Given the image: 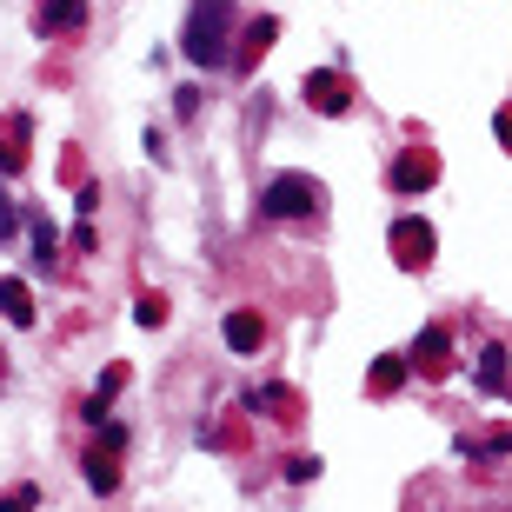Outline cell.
I'll use <instances>...</instances> for the list:
<instances>
[{"label":"cell","mask_w":512,"mask_h":512,"mask_svg":"<svg viewBox=\"0 0 512 512\" xmlns=\"http://www.w3.org/2000/svg\"><path fill=\"white\" fill-rule=\"evenodd\" d=\"M433 153H399L393 160V187H406V193H419V187H433Z\"/></svg>","instance_id":"5"},{"label":"cell","mask_w":512,"mask_h":512,"mask_svg":"<svg viewBox=\"0 0 512 512\" xmlns=\"http://www.w3.org/2000/svg\"><path fill=\"white\" fill-rule=\"evenodd\" d=\"M306 100H313L320 114H346V100H353V87H346L340 74H313V80H306Z\"/></svg>","instance_id":"4"},{"label":"cell","mask_w":512,"mask_h":512,"mask_svg":"<svg viewBox=\"0 0 512 512\" xmlns=\"http://www.w3.org/2000/svg\"><path fill=\"white\" fill-rule=\"evenodd\" d=\"M446 340H453L446 326H426V333H419V346H413V353H406V366H426V373H433V366L446 360Z\"/></svg>","instance_id":"8"},{"label":"cell","mask_w":512,"mask_h":512,"mask_svg":"<svg viewBox=\"0 0 512 512\" xmlns=\"http://www.w3.org/2000/svg\"><path fill=\"white\" fill-rule=\"evenodd\" d=\"M233 34V0H193L187 7V60L193 67H220Z\"/></svg>","instance_id":"1"},{"label":"cell","mask_w":512,"mask_h":512,"mask_svg":"<svg viewBox=\"0 0 512 512\" xmlns=\"http://www.w3.org/2000/svg\"><path fill=\"white\" fill-rule=\"evenodd\" d=\"M34 253H40V260H54V227H47V220H34Z\"/></svg>","instance_id":"14"},{"label":"cell","mask_w":512,"mask_h":512,"mask_svg":"<svg viewBox=\"0 0 512 512\" xmlns=\"http://www.w3.org/2000/svg\"><path fill=\"white\" fill-rule=\"evenodd\" d=\"M80 20H87L80 0H47V7H40V34H67V27H80Z\"/></svg>","instance_id":"7"},{"label":"cell","mask_w":512,"mask_h":512,"mask_svg":"<svg viewBox=\"0 0 512 512\" xmlns=\"http://www.w3.org/2000/svg\"><path fill=\"white\" fill-rule=\"evenodd\" d=\"M260 340H266L260 313H227V346H233V353H253Z\"/></svg>","instance_id":"6"},{"label":"cell","mask_w":512,"mask_h":512,"mask_svg":"<svg viewBox=\"0 0 512 512\" xmlns=\"http://www.w3.org/2000/svg\"><path fill=\"white\" fill-rule=\"evenodd\" d=\"M393 253L419 273V266L433 260V227H426V220H399V227H393Z\"/></svg>","instance_id":"3"},{"label":"cell","mask_w":512,"mask_h":512,"mask_svg":"<svg viewBox=\"0 0 512 512\" xmlns=\"http://www.w3.org/2000/svg\"><path fill=\"white\" fill-rule=\"evenodd\" d=\"M399 373H406V360H380V366H373V393H386Z\"/></svg>","instance_id":"13"},{"label":"cell","mask_w":512,"mask_h":512,"mask_svg":"<svg viewBox=\"0 0 512 512\" xmlns=\"http://www.w3.org/2000/svg\"><path fill=\"white\" fill-rule=\"evenodd\" d=\"M506 373H512L506 346H486V353H479V386H486V393H499V386H506Z\"/></svg>","instance_id":"10"},{"label":"cell","mask_w":512,"mask_h":512,"mask_svg":"<svg viewBox=\"0 0 512 512\" xmlns=\"http://www.w3.org/2000/svg\"><path fill=\"white\" fill-rule=\"evenodd\" d=\"M87 486L94 493H114L120 479H114V453H87Z\"/></svg>","instance_id":"11"},{"label":"cell","mask_w":512,"mask_h":512,"mask_svg":"<svg viewBox=\"0 0 512 512\" xmlns=\"http://www.w3.org/2000/svg\"><path fill=\"white\" fill-rule=\"evenodd\" d=\"M0 313H7L14 326H34V293H27L20 280H0Z\"/></svg>","instance_id":"9"},{"label":"cell","mask_w":512,"mask_h":512,"mask_svg":"<svg viewBox=\"0 0 512 512\" xmlns=\"http://www.w3.org/2000/svg\"><path fill=\"white\" fill-rule=\"evenodd\" d=\"M34 506H40V493H34V486H14V493L0 499V512H34Z\"/></svg>","instance_id":"12"},{"label":"cell","mask_w":512,"mask_h":512,"mask_svg":"<svg viewBox=\"0 0 512 512\" xmlns=\"http://www.w3.org/2000/svg\"><path fill=\"white\" fill-rule=\"evenodd\" d=\"M320 207H326V193L313 187L306 173H280V180H266V193H260L266 220H313Z\"/></svg>","instance_id":"2"}]
</instances>
